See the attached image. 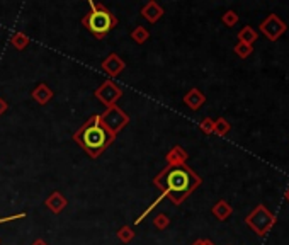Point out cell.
<instances>
[{"instance_id": "2e32d148", "label": "cell", "mask_w": 289, "mask_h": 245, "mask_svg": "<svg viewBox=\"0 0 289 245\" xmlns=\"http://www.w3.org/2000/svg\"><path fill=\"white\" fill-rule=\"evenodd\" d=\"M230 122L225 120V118H219V120L214 121V133H216L218 136H225L226 133L230 131Z\"/></svg>"}, {"instance_id": "52a82bcc", "label": "cell", "mask_w": 289, "mask_h": 245, "mask_svg": "<svg viewBox=\"0 0 289 245\" xmlns=\"http://www.w3.org/2000/svg\"><path fill=\"white\" fill-rule=\"evenodd\" d=\"M95 95H99V97H101L102 101L106 102V104H113L116 99L121 95V92L116 89L113 83H106V85H102L101 89L95 92Z\"/></svg>"}, {"instance_id": "277c9868", "label": "cell", "mask_w": 289, "mask_h": 245, "mask_svg": "<svg viewBox=\"0 0 289 245\" xmlns=\"http://www.w3.org/2000/svg\"><path fill=\"white\" fill-rule=\"evenodd\" d=\"M245 223L252 228L259 237H264L276 225V214L264 204H259L253 211L248 213L245 218Z\"/></svg>"}, {"instance_id": "6da1fadb", "label": "cell", "mask_w": 289, "mask_h": 245, "mask_svg": "<svg viewBox=\"0 0 289 245\" xmlns=\"http://www.w3.org/2000/svg\"><path fill=\"white\" fill-rule=\"evenodd\" d=\"M157 186L162 189V194L160 198L157 199L155 203H153L152 206H150L148 209L143 213V216L138 218V221H141L145 218V214L150 211L152 208H155L157 204L164 199L165 196H168L172 199L175 204H180V203L186 199L189 194L192 193V191L196 189V187L201 184V177H199L198 174H194V172L191 170L187 165H184V163H180V165H168L165 168L164 172L159 175V179H157Z\"/></svg>"}, {"instance_id": "cb8c5ba5", "label": "cell", "mask_w": 289, "mask_h": 245, "mask_svg": "<svg viewBox=\"0 0 289 245\" xmlns=\"http://www.w3.org/2000/svg\"><path fill=\"white\" fill-rule=\"evenodd\" d=\"M192 245H214L211 240H198V242H194Z\"/></svg>"}, {"instance_id": "5bb4252c", "label": "cell", "mask_w": 289, "mask_h": 245, "mask_svg": "<svg viewBox=\"0 0 289 245\" xmlns=\"http://www.w3.org/2000/svg\"><path fill=\"white\" fill-rule=\"evenodd\" d=\"M46 204H48L55 213H60L65 206V199L61 198L60 193H55V194H51V198H49L48 201H46Z\"/></svg>"}, {"instance_id": "7c38bea8", "label": "cell", "mask_w": 289, "mask_h": 245, "mask_svg": "<svg viewBox=\"0 0 289 245\" xmlns=\"http://www.w3.org/2000/svg\"><path fill=\"white\" fill-rule=\"evenodd\" d=\"M143 15H145V19H148V21H152V22H155L157 19L162 15V9L159 5H157L155 2H150L148 5L143 9Z\"/></svg>"}, {"instance_id": "ac0fdd59", "label": "cell", "mask_w": 289, "mask_h": 245, "mask_svg": "<svg viewBox=\"0 0 289 245\" xmlns=\"http://www.w3.org/2000/svg\"><path fill=\"white\" fill-rule=\"evenodd\" d=\"M221 21H223V24H226L228 28H231V26H235L238 22V14L235 12V10H226V12L223 14Z\"/></svg>"}, {"instance_id": "e0dca14e", "label": "cell", "mask_w": 289, "mask_h": 245, "mask_svg": "<svg viewBox=\"0 0 289 245\" xmlns=\"http://www.w3.org/2000/svg\"><path fill=\"white\" fill-rule=\"evenodd\" d=\"M235 53H237L240 58H248L250 55H252V51H253V46H250V44H245V43H240L238 41L237 44H235Z\"/></svg>"}, {"instance_id": "9a60e30c", "label": "cell", "mask_w": 289, "mask_h": 245, "mask_svg": "<svg viewBox=\"0 0 289 245\" xmlns=\"http://www.w3.org/2000/svg\"><path fill=\"white\" fill-rule=\"evenodd\" d=\"M33 95H34V99H36L38 102H41V104H46V102L51 99V90H49L46 85H40L36 90L33 92Z\"/></svg>"}, {"instance_id": "7402d4cb", "label": "cell", "mask_w": 289, "mask_h": 245, "mask_svg": "<svg viewBox=\"0 0 289 245\" xmlns=\"http://www.w3.org/2000/svg\"><path fill=\"white\" fill-rule=\"evenodd\" d=\"M157 225H159V228L167 227V225H168V218L165 216V214H159V216H157Z\"/></svg>"}, {"instance_id": "9c48e42d", "label": "cell", "mask_w": 289, "mask_h": 245, "mask_svg": "<svg viewBox=\"0 0 289 245\" xmlns=\"http://www.w3.org/2000/svg\"><path fill=\"white\" fill-rule=\"evenodd\" d=\"M231 213H233V208H231V204L228 201H225V199L218 201L216 204L213 206V214L218 218L219 221H225L226 218H230Z\"/></svg>"}, {"instance_id": "30bf717a", "label": "cell", "mask_w": 289, "mask_h": 245, "mask_svg": "<svg viewBox=\"0 0 289 245\" xmlns=\"http://www.w3.org/2000/svg\"><path fill=\"white\" fill-rule=\"evenodd\" d=\"M102 68L107 72V74H111V75H118L119 72H121L123 68H124V63H123V61L119 60L116 55H111L109 58H107V60L102 63Z\"/></svg>"}, {"instance_id": "ba28073f", "label": "cell", "mask_w": 289, "mask_h": 245, "mask_svg": "<svg viewBox=\"0 0 289 245\" xmlns=\"http://www.w3.org/2000/svg\"><path fill=\"white\" fill-rule=\"evenodd\" d=\"M204 101H206V97H204L203 92L198 90V89L189 90L187 95L184 97V102H186V104L191 107V109H199V107L204 104Z\"/></svg>"}, {"instance_id": "3957f363", "label": "cell", "mask_w": 289, "mask_h": 245, "mask_svg": "<svg viewBox=\"0 0 289 245\" xmlns=\"http://www.w3.org/2000/svg\"><path fill=\"white\" fill-rule=\"evenodd\" d=\"M82 22L97 40H102V38L118 24V19H116L106 7H102L101 3L90 2V10L83 15Z\"/></svg>"}, {"instance_id": "8fae6325", "label": "cell", "mask_w": 289, "mask_h": 245, "mask_svg": "<svg viewBox=\"0 0 289 245\" xmlns=\"http://www.w3.org/2000/svg\"><path fill=\"white\" fill-rule=\"evenodd\" d=\"M257 38H259V33H257L252 26H245V28L238 33V41H240V43H245V44H250V46H253V43L257 41Z\"/></svg>"}, {"instance_id": "44dd1931", "label": "cell", "mask_w": 289, "mask_h": 245, "mask_svg": "<svg viewBox=\"0 0 289 245\" xmlns=\"http://www.w3.org/2000/svg\"><path fill=\"white\" fill-rule=\"evenodd\" d=\"M12 43H14V46H17V48L21 49V48H24V46L28 44V38L22 36V34H14Z\"/></svg>"}, {"instance_id": "484cf974", "label": "cell", "mask_w": 289, "mask_h": 245, "mask_svg": "<svg viewBox=\"0 0 289 245\" xmlns=\"http://www.w3.org/2000/svg\"><path fill=\"white\" fill-rule=\"evenodd\" d=\"M284 198H286V199H288V203H289V187L286 189V193H284Z\"/></svg>"}, {"instance_id": "5b68a950", "label": "cell", "mask_w": 289, "mask_h": 245, "mask_svg": "<svg viewBox=\"0 0 289 245\" xmlns=\"http://www.w3.org/2000/svg\"><path fill=\"white\" fill-rule=\"evenodd\" d=\"M260 33L267 38L269 41H277L288 31V24L276 14H269L259 26Z\"/></svg>"}, {"instance_id": "ffe728a7", "label": "cell", "mask_w": 289, "mask_h": 245, "mask_svg": "<svg viewBox=\"0 0 289 245\" xmlns=\"http://www.w3.org/2000/svg\"><path fill=\"white\" fill-rule=\"evenodd\" d=\"M146 36H148V33L143 29V28H138V29H134L133 31V40L136 41V43H145V40H146Z\"/></svg>"}, {"instance_id": "7a4b0ae2", "label": "cell", "mask_w": 289, "mask_h": 245, "mask_svg": "<svg viewBox=\"0 0 289 245\" xmlns=\"http://www.w3.org/2000/svg\"><path fill=\"white\" fill-rule=\"evenodd\" d=\"M75 140L85 148L88 155L97 157L113 143L114 135L102 124L101 116H92L75 135Z\"/></svg>"}, {"instance_id": "d6986e66", "label": "cell", "mask_w": 289, "mask_h": 245, "mask_svg": "<svg viewBox=\"0 0 289 245\" xmlns=\"http://www.w3.org/2000/svg\"><path fill=\"white\" fill-rule=\"evenodd\" d=\"M201 129L206 135H211V133H214V121L211 120V118H204L201 121Z\"/></svg>"}, {"instance_id": "603a6c76", "label": "cell", "mask_w": 289, "mask_h": 245, "mask_svg": "<svg viewBox=\"0 0 289 245\" xmlns=\"http://www.w3.org/2000/svg\"><path fill=\"white\" fill-rule=\"evenodd\" d=\"M119 237H121V240H129L131 237H133V233H131L129 228H121V232H119Z\"/></svg>"}, {"instance_id": "8992f818", "label": "cell", "mask_w": 289, "mask_h": 245, "mask_svg": "<svg viewBox=\"0 0 289 245\" xmlns=\"http://www.w3.org/2000/svg\"><path fill=\"white\" fill-rule=\"evenodd\" d=\"M111 120H113L114 122L111 124L109 131L114 135V133L118 131V129L121 128V126H124L126 122H128V116H126V114H123L121 111L118 109V107L111 106L109 109H107V113L104 114V116H101V121L102 122H107V121H111Z\"/></svg>"}, {"instance_id": "d4e9b609", "label": "cell", "mask_w": 289, "mask_h": 245, "mask_svg": "<svg viewBox=\"0 0 289 245\" xmlns=\"http://www.w3.org/2000/svg\"><path fill=\"white\" fill-rule=\"evenodd\" d=\"M5 109H7V104H5V102L2 101V99H0V114H2V113H5Z\"/></svg>"}, {"instance_id": "4fadbf2b", "label": "cell", "mask_w": 289, "mask_h": 245, "mask_svg": "<svg viewBox=\"0 0 289 245\" xmlns=\"http://www.w3.org/2000/svg\"><path fill=\"white\" fill-rule=\"evenodd\" d=\"M187 160V153L182 150L180 147H175L168 155V162H172L170 165H180Z\"/></svg>"}]
</instances>
